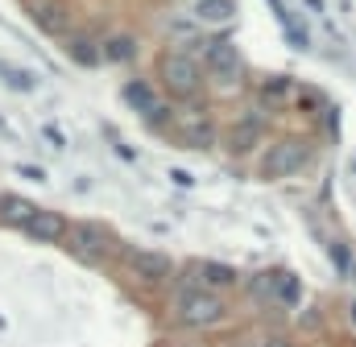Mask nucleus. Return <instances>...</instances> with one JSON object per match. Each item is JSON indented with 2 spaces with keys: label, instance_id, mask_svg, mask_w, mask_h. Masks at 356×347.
<instances>
[{
  "label": "nucleus",
  "instance_id": "nucleus-1",
  "mask_svg": "<svg viewBox=\"0 0 356 347\" xmlns=\"http://www.w3.org/2000/svg\"><path fill=\"white\" fill-rule=\"evenodd\" d=\"M170 319L186 331H207V327H220L228 319V302H224V294L203 289L191 277H178L175 298H170Z\"/></svg>",
  "mask_w": 356,
  "mask_h": 347
},
{
  "label": "nucleus",
  "instance_id": "nucleus-2",
  "mask_svg": "<svg viewBox=\"0 0 356 347\" xmlns=\"http://www.w3.org/2000/svg\"><path fill=\"white\" fill-rule=\"evenodd\" d=\"M186 54H191V58H199V62H203V71H207V79H211L216 87H224V91L241 87V79H245V58H241V50H236L232 42H224V37L195 42Z\"/></svg>",
  "mask_w": 356,
  "mask_h": 347
},
{
  "label": "nucleus",
  "instance_id": "nucleus-3",
  "mask_svg": "<svg viewBox=\"0 0 356 347\" xmlns=\"http://www.w3.org/2000/svg\"><path fill=\"white\" fill-rule=\"evenodd\" d=\"M67 248H71V257L83 260V264H108L112 257H124L129 248H120V240L112 236V228H104V223H71V232H67Z\"/></svg>",
  "mask_w": 356,
  "mask_h": 347
},
{
  "label": "nucleus",
  "instance_id": "nucleus-4",
  "mask_svg": "<svg viewBox=\"0 0 356 347\" xmlns=\"http://www.w3.org/2000/svg\"><path fill=\"white\" fill-rule=\"evenodd\" d=\"M158 75H162V87L175 95V99H195L203 83H207V71L199 58H191L186 50H166L162 62H158Z\"/></svg>",
  "mask_w": 356,
  "mask_h": 347
},
{
  "label": "nucleus",
  "instance_id": "nucleus-5",
  "mask_svg": "<svg viewBox=\"0 0 356 347\" xmlns=\"http://www.w3.org/2000/svg\"><path fill=\"white\" fill-rule=\"evenodd\" d=\"M311 166V145L298 137H277L261 149V174L266 178H294Z\"/></svg>",
  "mask_w": 356,
  "mask_h": 347
},
{
  "label": "nucleus",
  "instance_id": "nucleus-6",
  "mask_svg": "<svg viewBox=\"0 0 356 347\" xmlns=\"http://www.w3.org/2000/svg\"><path fill=\"white\" fill-rule=\"evenodd\" d=\"M186 277H191L195 285H203V289H216V294H224V289H232V285L245 281L241 269H236V264H224V260H195Z\"/></svg>",
  "mask_w": 356,
  "mask_h": 347
},
{
  "label": "nucleus",
  "instance_id": "nucleus-7",
  "mask_svg": "<svg viewBox=\"0 0 356 347\" xmlns=\"http://www.w3.org/2000/svg\"><path fill=\"white\" fill-rule=\"evenodd\" d=\"M124 260H129V269H133L141 281H170L178 273V264L166 257V253H158V248H129Z\"/></svg>",
  "mask_w": 356,
  "mask_h": 347
},
{
  "label": "nucleus",
  "instance_id": "nucleus-8",
  "mask_svg": "<svg viewBox=\"0 0 356 347\" xmlns=\"http://www.w3.org/2000/svg\"><path fill=\"white\" fill-rule=\"evenodd\" d=\"M25 12H29V21L38 25V29H46V33H67V4L63 0H25Z\"/></svg>",
  "mask_w": 356,
  "mask_h": 347
},
{
  "label": "nucleus",
  "instance_id": "nucleus-9",
  "mask_svg": "<svg viewBox=\"0 0 356 347\" xmlns=\"http://www.w3.org/2000/svg\"><path fill=\"white\" fill-rule=\"evenodd\" d=\"M178 137H182V145H186V149H216V137H220V128H216V124H211L203 112H191Z\"/></svg>",
  "mask_w": 356,
  "mask_h": 347
},
{
  "label": "nucleus",
  "instance_id": "nucleus-10",
  "mask_svg": "<svg viewBox=\"0 0 356 347\" xmlns=\"http://www.w3.org/2000/svg\"><path fill=\"white\" fill-rule=\"evenodd\" d=\"M25 232H29L33 240H42V244H54V240H67V232H71V228H67V219H63L58 211H38V215H33V223H29Z\"/></svg>",
  "mask_w": 356,
  "mask_h": 347
},
{
  "label": "nucleus",
  "instance_id": "nucleus-11",
  "mask_svg": "<svg viewBox=\"0 0 356 347\" xmlns=\"http://www.w3.org/2000/svg\"><path fill=\"white\" fill-rule=\"evenodd\" d=\"M120 99H124V103H129V108H133L141 120H145V116H149V112L162 103V99H158V91L145 83V79H129V83L120 87Z\"/></svg>",
  "mask_w": 356,
  "mask_h": 347
},
{
  "label": "nucleus",
  "instance_id": "nucleus-12",
  "mask_svg": "<svg viewBox=\"0 0 356 347\" xmlns=\"http://www.w3.org/2000/svg\"><path fill=\"white\" fill-rule=\"evenodd\" d=\"M33 215H38V207H33L25 194H4V198H0V223H4V228H29Z\"/></svg>",
  "mask_w": 356,
  "mask_h": 347
},
{
  "label": "nucleus",
  "instance_id": "nucleus-13",
  "mask_svg": "<svg viewBox=\"0 0 356 347\" xmlns=\"http://www.w3.org/2000/svg\"><path fill=\"white\" fill-rule=\"evenodd\" d=\"M236 17H241L236 0H199L195 4V21H203V25H232Z\"/></svg>",
  "mask_w": 356,
  "mask_h": 347
},
{
  "label": "nucleus",
  "instance_id": "nucleus-14",
  "mask_svg": "<svg viewBox=\"0 0 356 347\" xmlns=\"http://www.w3.org/2000/svg\"><path fill=\"white\" fill-rule=\"evenodd\" d=\"M273 306H282V310H294V306H302V281H298L294 273H282V269H277Z\"/></svg>",
  "mask_w": 356,
  "mask_h": 347
},
{
  "label": "nucleus",
  "instance_id": "nucleus-15",
  "mask_svg": "<svg viewBox=\"0 0 356 347\" xmlns=\"http://www.w3.org/2000/svg\"><path fill=\"white\" fill-rule=\"evenodd\" d=\"M273 285H277V269H266V273H257V277L245 281V294H249V302L269 306L273 302Z\"/></svg>",
  "mask_w": 356,
  "mask_h": 347
},
{
  "label": "nucleus",
  "instance_id": "nucleus-16",
  "mask_svg": "<svg viewBox=\"0 0 356 347\" xmlns=\"http://www.w3.org/2000/svg\"><path fill=\"white\" fill-rule=\"evenodd\" d=\"M67 54H71L79 67H99V58H104V50H95V42L83 37V33H71V37H67Z\"/></svg>",
  "mask_w": 356,
  "mask_h": 347
},
{
  "label": "nucleus",
  "instance_id": "nucleus-17",
  "mask_svg": "<svg viewBox=\"0 0 356 347\" xmlns=\"http://www.w3.org/2000/svg\"><path fill=\"white\" fill-rule=\"evenodd\" d=\"M294 91H298V87L290 83V79H282V75H277V79H269L266 87H261V108H282V103H294Z\"/></svg>",
  "mask_w": 356,
  "mask_h": 347
},
{
  "label": "nucleus",
  "instance_id": "nucleus-18",
  "mask_svg": "<svg viewBox=\"0 0 356 347\" xmlns=\"http://www.w3.org/2000/svg\"><path fill=\"white\" fill-rule=\"evenodd\" d=\"M104 58H112V62H133V58H137V37H133V33L108 37V42H104Z\"/></svg>",
  "mask_w": 356,
  "mask_h": 347
},
{
  "label": "nucleus",
  "instance_id": "nucleus-19",
  "mask_svg": "<svg viewBox=\"0 0 356 347\" xmlns=\"http://www.w3.org/2000/svg\"><path fill=\"white\" fill-rule=\"evenodd\" d=\"M323 103H327V95H323V91H315V87H298L290 108H294V112H307V116H315Z\"/></svg>",
  "mask_w": 356,
  "mask_h": 347
},
{
  "label": "nucleus",
  "instance_id": "nucleus-20",
  "mask_svg": "<svg viewBox=\"0 0 356 347\" xmlns=\"http://www.w3.org/2000/svg\"><path fill=\"white\" fill-rule=\"evenodd\" d=\"M353 248L344 244V240H332V264L340 269V273H353Z\"/></svg>",
  "mask_w": 356,
  "mask_h": 347
},
{
  "label": "nucleus",
  "instance_id": "nucleus-21",
  "mask_svg": "<svg viewBox=\"0 0 356 347\" xmlns=\"http://www.w3.org/2000/svg\"><path fill=\"white\" fill-rule=\"evenodd\" d=\"M0 79L13 87V91H29V87H33V75H25V71H17V67H4Z\"/></svg>",
  "mask_w": 356,
  "mask_h": 347
},
{
  "label": "nucleus",
  "instance_id": "nucleus-22",
  "mask_svg": "<svg viewBox=\"0 0 356 347\" xmlns=\"http://www.w3.org/2000/svg\"><path fill=\"white\" fill-rule=\"evenodd\" d=\"M170 116H175V112H170V103H158V108L145 116V124H149V128H162V124H170Z\"/></svg>",
  "mask_w": 356,
  "mask_h": 347
},
{
  "label": "nucleus",
  "instance_id": "nucleus-23",
  "mask_svg": "<svg viewBox=\"0 0 356 347\" xmlns=\"http://www.w3.org/2000/svg\"><path fill=\"white\" fill-rule=\"evenodd\" d=\"M269 8H273V17H277V21H282V29H286V25H290V21H294V17H290V12H286V4H282V0H266Z\"/></svg>",
  "mask_w": 356,
  "mask_h": 347
},
{
  "label": "nucleus",
  "instance_id": "nucleus-24",
  "mask_svg": "<svg viewBox=\"0 0 356 347\" xmlns=\"http://www.w3.org/2000/svg\"><path fill=\"white\" fill-rule=\"evenodd\" d=\"M21 170V178H29V182H46V170L42 166H17Z\"/></svg>",
  "mask_w": 356,
  "mask_h": 347
},
{
  "label": "nucleus",
  "instance_id": "nucleus-25",
  "mask_svg": "<svg viewBox=\"0 0 356 347\" xmlns=\"http://www.w3.org/2000/svg\"><path fill=\"white\" fill-rule=\"evenodd\" d=\"M42 137H46L50 145H67V137H63V133H58L54 124H46V128H42Z\"/></svg>",
  "mask_w": 356,
  "mask_h": 347
},
{
  "label": "nucleus",
  "instance_id": "nucleus-26",
  "mask_svg": "<svg viewBox=\"0 0 356 347\" xmlns=\"http://www.w3.org/2000/svg\"><path fill=\"white\" fill-rule=\"evenodd\" d=\"M298 327H311V331H319V310H307V314L298 319Z\"/></svg>",
  "mask_w": 356,
  "mask_h": 347
},
{
  "label": "nucleus",
  "instance_id": "nucleus-27",
  "mask_svg": "<svg viewBox=\"0 0 356 347\" xmlns=\"http://www.w3.org/2000/svg\"><path fill=\"white\" fill-rule=\"evenodd\" d=\"M266 347H294V344H290L286 335H269V339H266Z\"/></svg>",
  "mask_w": 356,
  "mask_h": 347
},
{
  "label": "nucleus",
  "instance_id": "nucleus-28",
  "mask_svg": "<svg viewBox=\"0 0 356 347\" xmlns=\"http://www.w3.org/2000/svg\"><path fill=\"white\" fill-rule=\"evenodd\" d=\"M307 8H315V12H323V0H307Z\"/></svg>",
  "mask_w": 356,
  "mask_h": 347
},
{
  "label": "nucleus",
  "instance_id": "nucleus-29",
  "mask_svg": "<svg viewBox=\"0 0 356 347\" xmlns=\"http://www.w3.org/2000/svg\"><path fill=\"white\" fill-rule=\"evenodd\" d=\"M348 319H353V331H356V302H348Z\"/></svg>",
  "mask_w": 356,
  "mask_h": 347
},
{
  "label": "nucleus",
  "instance_id": "nucleus-30",
  "mask_svg": "<svg viewBox=\"0 0 356 347\" xmlns=\"http://www.w3.org/2000/svg\"><path fill=\"white\" fill-rule=\"evenodd\" d=\"M348 277H353V281H356V260H353V273H348Z\"/></svg>",
  "mask_w": 356,
  "mask_h": 347
},
{
  "label": "nucleus",
  "instance_id": "nucleus-31",
  "mask_svg": "<svg viewBox=\"0 0 356 347\" xmlns=\"http://www.w3.org/2000/svg\"><path fill=\"white\" fill-rule=\"evenodd\" d=\"M353 174H356V158H353Z\"/></svg>",
  "mask_w": 356,
  "mask_h": 347
},
{
  "label": "nucleus",
  "instance_id": "nucleus-32",
  "mask_svg": "<svg viewBox=\"0 0 356 347\" xmlns=\"http://www.w3.org/2000/svg\"><path fill=\"white\" fill-rule=\"evenodd\" d=\"M0 71H4V67H0Z\"/></svg>",
  "mask_w": 356,
  "mask_h": 347
}]
</instances>
